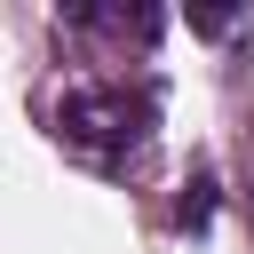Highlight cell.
<instances>
[{
	"label": "cell",
	"mask_w": 254,
	"mask_h": 254,
	"mask_svg": "<svg viewBox=\"0 0 254 254\" xmlns=\"http://www.w3.org/2000/svg\"><path fill=\"white\" fill-rule=\"evenodd\" d=\"M206 190H214V183H190V190H183V222H190V230L214 214V198H206Z\"/></svg>",
	"instance_id": "cell-2"
},
{
	"label": "cell",
	"mask_w": 254,
	"mask_h": 254,
	"mask_svg": "<svg viewBox=\"0 0 254 254\" xmlns=\"http://www.w3.org/2000/svg\"><path fill=\"white\" fill-rule=\"evenodd\" d=\"M64 127L87 135V143H135L143 135V103H127V95H71Z\"/></svg>",
	"instance_id": "cell-1"
}]
</instances>
